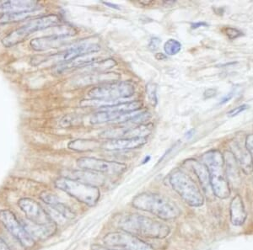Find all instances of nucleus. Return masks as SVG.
Masks as SVG:
<instances>
[{
  "mask_svg": "<svg viewBox=\"0 0 253 250\" xmlns=\"http://www.w3.org/2000/svg\"><path fill=\"white\" fill-rule=\"evenodd\" d=\"M93 250H115V249H107V248L100 247V246H95V247L93 248Z\"/></svg>",
  "mask_w": 253,
  "mask_h": 250,
  "instance_id": "e433bc0d",
  "label": "nucleus"
},
{
  "mask_svg": "<svg viewBox=\"0 0 253 250\" xmlns=\"http://www.w3.org/2000/svg\"><path fill=\"white\" fill-rule=\"evenodd\" d=\"M169 182L173 190L190 207H202L205 203V198L199 186L183 171L180 170H174L170 174Z\"/></svg>",
  "mask_w": 253,
  "mask_h": 250,
  "instance_id": "20e7f679",
  "label": "nucleus"
},
{
  "mask_svg": "<svg viewBox=\"0 0 253 250\" xmlns=\"http://www.w3.org/2000/svg\"><path fill=\"white\" fill-rule=\"evenodd\" d=\"M38 1H6L0 4V14L2 15L16 13H33L42 9Z\"/></svg>",
  "mask_w": 253,
  "mask_h": 250,
  "instance_id": "dca6fc26",
  "label": "nucleus"
},
{
  "mask_svg": "<svg viewBox=\"0 0 253 250\" xmlns=\"http://www.w3.org/2000/svg\"><path fill=\"white\" fill-rule=\"evenodd\" d=\"M22 225L26 232L32 236L33 239H44L52 236L56 230V226H43V225L35 224L30 221H22Z\"/></svg>",
  "mask_w": 253,
  "mask_h": 250,
  "instance_id": "4be33fe9",
  "label": "nucleus"
},
{
  "mask_svg": "<svg viewBox=\"0 0 253 250\" xmlns=\"http://www.w3.org/2000/svg\"><path fill=\"white\" fill-rule=\"evenodd\" d=\"M0 250H10L2 239H0Z\"/></svg>",
  "mask_w": 253,
  "mask_h": 250,
  "instance_id": "c9c22d12",
  "label": "nucleus"
},
{
  "mask_svg": "<svg viewBox=\"0 0 253 250\" xmlns=\"http://www.w3.org/2000/svg\"><path fill=\"white\" fill-rule=\"evenodd\" d=\"M152 131L150 126H138L134 127H125V128H116L105 131L101 133L102 138L108 139H118V138H145Z\"/></svg>",
  "mask_w": 253,
  "mask_h": 250,
  "instance_id": "4468645a",
  "label": "nucleus"
},
{
  "mask_svg": "<svg viewBox=\"0 0 253 250\" xmlns=\"http://www.w3.org/2000/svg\"><path fill=\"white\" fill-rule=\"evenodd\" d=\"M132 204L138 210L147 212L165 221L177 218L181 214L179 207L172 201L156 193H141L133 198Z\"/></svg>",
  "mask_w": 253,
  "mask_h": 250,
  "instance_id": "7ed1b4c3",
  "label": "nucleus"
},
{
  "mask_svg": "<svg viewBox=\"0 0 253 250\" xmlns=\"http://www.w3.org/2000/svg\"><path fill=\"white\" fill-rule=\"evenodd\" d=\"M230 221L234 226H242L244 224L248 213L245 209L242 197L237 195L230 202Z\"/></svg>",
  "mask_w": 253,
  "mask_h": 250,
  "instance_id": "aec40b11",
  "label": "nucleus"
},
{
  "mask_svg": "<svg viewBox=\"0 0 253 250\" xmlns=\"http://www.w3.org/2000/svg\"><path fill=\"white\" fill-rule=\"evenodd\" d=\"M118 226L124 232L148 239H165L170 232L167 224L137 213L123 216L118 221Z\"/></svg>",
  "mask_w": 253,
  "mask_h": 250,
  "instance_id": "f257e3e1",
  "label": "nucleus"
},
{
  "mask_svg": "<svg viewBox=\"0 0 253 250\" xmlns=\"http://www.w3.org/2000/svg\"><path fill=\"white\" fill-rule=\"evenodd\" d=\"M233 156L246 175H251L253 172V158L252 152L247 146H243L238 143H234L231 146Z\"/></svg>",
  "mask_w": 253,
  "mask_h": 250,
  "instance_id": "f3484780",
  "label": "nucleus"
},
{
  "mask_svg": "<svg viewBox=\"0 0 253 250\" xmlns=\"http://www.w3.org/2000/svg\"><path fill=\"white\" fill-rule=\"evenodd\" d=\"M117 65V62L114 59H107V60L99 61L95 62L93 64H89L85 67V69L89 72H104L107 69H112Z\"/></svg>",
  "mask_w": 253,
  "mask_h": 250,
  "instance_id": "393cba45",
  "label": "nucleus"
},
{
  "mask_svg": "<svg viewBox=\"0 0 253 250\" xmlns=\"http://www.w3.org/2000/svg\"><path fill=\"white\" fill-rule=\"evenodd\" d=\"M0 222L24 247L31 248L34 245L33 238L26 232L22 223L18 221L16 216L10 211H0Z\"/></svg>",
  "mask_w": 253,
  "mask_h": 250,
  "instance_id": "9b49d317",
  "label": "nucleus"
},
{
  "mask_svg": "<svg viewBox=\"0 0 253 250\" xmlns=\"http://www.w3.org/2000/svg\"><path fill=\"white\" fill-rule=\"evenodd\" d=\"M60 22L61 18L56 15H44L34 19L26 23L25 26H21L19 29L12 32L5 38H3V46L6 47L15 46L22 42L32 33L47 29L50 27H55L59 25Z\"/></svg>",
  "mask_w": 253,
  "mask_h": 250,
  "instance_id": "423d86ee",
  "label": "nucleus"
},
{
  "mask_svg": "<svg viewBox=\"0 0 253 250\" xmlns=\"http://www.w3.org/2000/svg\"><path fill=\"white\" fill-rule=\"evenodd\" d=\"M101 50V46L93 40L87 39L81 40L78 43L74 44L68 49L62 51L58 54L47 55L44 57H37L32 59V64L34 65L52 62V64L63 63L67 64L75 58H80L81 56L86 54H92L99 52Z\"/></svg>",
  "mask_w": 253,
  "mask_h": 250,
  "instance_id": "0eeeda50",
  "label": "nucleus"
},
{
  "mask_svg": "<svg viewBox=\"0 0 253 250\" xmlns=\"http://www.w3.org/2000/svg\"><path fill=\"white\" fill-rule=\"evenodd\" d=\"M120 76L115 72H93L89 74H84L80 77L78 80L75 81L78 86H85L95 83H112L118 80Z\"/></svg>",
  "mask_w": 253,
  "mask_h": 250,
  "instance_id": "a211bd4d",
  "label": "nucleus"
},
{
  "mask_svg": "<svg viewBox=\"0 0 253 250\" xmlns=\"http://www.w3.org/2000/svg\"><path fill=\"white\" fill-rule=\"evenodd\" d=\"M147 97L149 99L150 103L156 107L158 103L157 99V85L156 83H149L146 86Z\"/></svg>",
  "mask_w": 253,
  "mask_h": 250,
  "instance_id": "cd10ccee",
  "label": "nucleus"
},
{
  "mask_svg": "<svg viewBox=\"0 0 253 250\" xmlns=\"http://www.w3.org/2000/svg\"><path fill=\"white\" fill-rule=\"evenodd\" d=\"M207 94L209 95L207 96L208 98H211V97H213L215 95L216 91L213 89H208L207 91L205 93V95H207Z\"/></svg>",
  "mask_w": 253,
  "mask_h": 250,
  "instance_id": "f704fd0d",
  "label": "nucleus"
},
{
  "mask_svg": "<svg viewBox=\"0 0 253 250\" xmlns=\"http://www.w3.org/2000/svg\"><path fill=\"white\" fill-rule=\"evenodd\" d=\"M76 34V31L72 26H61L58 32L42 37L35 38L31 41V46L35 51H46L51 48H56L63 43V40Z\"/></svg>",
  "mask_w": 253,
  "mask_h": 250,
  "instance_id": "f8f14e48",
  "label": "nucleus"
},
{
  "mask_svg": "<svg viewBox=\"0 0 253 250\" xmlns=\"http://www.w3.org/2000/svg\"><path fill=\"white\" fill-rule=\"evenodd\" d=\"M202 159L207 168L213 194L219 199L228 198L230 196V188L223 154L219 150H210L204 154Z\"/></svg>",
  "mask_w": 253,
  "mask_h": 250,
  "instance_id": "f03ea898",
  "label": "nucleus"
},
{
  "mask_svg": "<svg viewBox=\"0 0 253 250\" xmlns=\"http://www.w3.org/2000/svg\"><path fill=\"white\" fill-rule=\"evenodd\" d=\"M67 178L72 179L77 181L82 182L84 184L93 185V186L97 187V185H101L105 182V178L103 176L98 175L96 173L88 171V170H75L73 172L69 173L67 176H64Z\"/></svg>",
  "mask_w": 253,
  "mask_h": 250,
  "instance_id": "412c9836",
  "label": "nucleus"
},
{
  "mask_svg": "<svg viewBox=\"0 0 253 250\" xmlns=\"http://www.w3.org/2000/svg\"><path fill=\"white\" fill-rule=\"evenodd\" d=\"M77 165L82 170L107 176H121L126 170V164L95 158H79Z\"/></svg>",
  "mask_w": 253,
  "mask_h": 250,
  "instance_id": "9d476101",
  "label": "nucleus"
},
{
  "mask_svg": "<svg viewBox=\"0 0 253 250\" xmlns=\"http://www.w3.org/2000/svg\"><path fill=\"white\" fill-rule=\"evenodd\" d=\"M104 243L120 250H153V248L138 237L126 232L110 233L104 237Z\"/></svg>",
  "mask_w": 253,
  "mask_h": 250,
  "instance_id": "1a4fd4ad",
  "label": "nucleus"
},
{
  "mask_svg": "<svg viewBox=\"0 0 253 250\" xmlns=\"http://www.w3.org/2000/svg\"><path fill=\"white\" fill-rule=\"evenodd\" d=\"M55 186L83 204L93 207L101 197L98 187L84 184L67 177H60L55 181Z\"/></svg>",
  "mask_w": 253,
  "mask_h": 250,
  "instance_id": "39448f33",
  "label": "nucleus"
},
{
  "mask_svg": "<svg viewBox=\"0 0 253 250\" xmlns=\"http://www.w3.org/2000/svg\"><path fill=\"white\" fill-rule=\"evenodd\" d=\"M234 94H235V93L232 91V92H230V94H228L226 96H224V98L222 99L220 102H219V105H224V104L229 102L231 99L233 98Z\"/></svg>",
  "mask_w": 253,
  "mask_h": 250,
  "instance_id": "473e14b6",
  "label": "nucleus"
},
{
  "mask_svg": "<svg viewBox=\"0 0 253 250\" xmlns=\"http://www.w3.org/2000/svg\"><path fill=\"white\" fill-rule=\"evenodd\" d=\"M32 13H16V14H7L0 17V24H9L19 22L26 20L32 16Z\"/></svg>",
  "mask_w": 253,
  "mask_h": 250,
  "instance_id": "a878e982",
  "label": "nucleus"
},
{
  "mask_svg": "<svg viewBox=\"0 0 253 250\" xmlns=\"http://www.w3.org/2000/svg\"><path fill=\"white\" fill-rule=\"evenodd\" d=\"M208 24L205 22H197L192 24V29H198L200 26H207Z\"/></svg>",
  "mask_w": 253,
  "mask_h": 250,
  "instance_id": "72a5a7b5",
  "label": "nucleus"
},
{
  "mask_svg": "<svg viewBox=\"0 0 253 250\" xmlns=\"http://www.w3.org/2000/svg\"><path fill=\"white\" fill-rule=\"evenodd\" d=\"M161 44V40L159 38L153 37L150 40V44H149V47L151 50L158 49L159 46Z\"/></svg>",
  "mask_w": 253,
  "mask_h": 250,
  "instance_id": "7c9ffc66",
  "label": "nucleus"
},
{
  "mask_svg": "<svg viewBox=\"0 0 253 250\" xmlns=\"http://www.w3.org/2000/svg\"><path fill=\"white\" fill-rule=\"evenodd\" d=\"M135 92L133 83L128 81L103 83L95 87L88 92L91 100L118 101L119 99L131 97Z\"/></svg>",
  "mask_w": 253,
  "mask_h": 250,
  "instance_id": "6e6552de",
  "label": "nucleus"
},
{
  "mask_svg": "<svg viewBox=\"0 0 253 250\" xmlns=\"http://www.w3.org/2000/svg\"><path fill=\"white\" fill-rule=\"evenodd\" d=\"M19 207L22 210L28 221L35 224L52 226L55 225L52 217L44 210L39 203L32 199L24 198L19 201Z\"/></svg>",
  "mask_w": 253,
  "mask_h": 250,
  "instance_id": "ddd939ff",
  "label": "nucleus"
},
{
  "mask_svg": "<svg viewBox=\"0 0 253 250\" xmlns=\"http://www.w3.org/2000/svg\"><path fill=\"white\" fill-rule=\"evenodd\" d=\"M249 107H248V105H242V106H240V107H236L235 109H231L230 111L227 113V115L229 117H233V116H236V115H239L240 113L243 112L245 111L246 109H248Z\"/></svg>",
  "mask_w": 253,
  "mask_h": 250,
  "instance_id": "c756f323",
  "label": "nucleus"
},
{
  "mask_svg": "<svg viewBox=\"0 0 253 250\" xmlns=\"http://www.w3.org/2000/svg\"><path fill=\"white\" fill-rule=\"evenodd\" d=\"M247 147H248L251 152H253V135L248 137L247 139Z\"/></svg>",
  "mask_w": 253,
  "mask_h": 250,
  "instance_id": "2f4dec72",
  "label": "nucleus"
},
{
  "mask_svg": "<svg viewBox=\"0 0 253 250\" xmlns=\"http://www.w3.org/2000/svg\"><path fill=\"white\" fill-rule=\"evenodd\" d=\"M147 143L146 138H118L112 139L101 145L107 151H126L141 147Z\"/></svg>",
  "mask_w": 253,
  "mask_h": 250,
  "instance_id": "2eb2a0df",
  "label": "nucleus"
},
{
  "mask_svg": "<svg viewBox=\"0 0 253 250\" xmlns=\"http://www.w3.org/2000/svg\"><path fill=\"white\" fill-rule=\"evenodd\" d=\"M164 49L167 55L174 56L181 51V44L178 40L170 39L165 43Z\"/></svg>",
  "mask_w": 253,
  "mask_h": 250,
  "instance_id": "bb28decb",
  "label": "nucleus"
},
{
  "mask_svg": "<svg viewBox=\"0 0 253 250\" xmlns=\"http://www.w3.org/2000/svg\"><path fill=\"white\" fill-rule=\"evenodd\" d=\"M193 172L195 173L196 176H198L199 181L201 182L204 188H208L210 189V176L208 172L207 168L204 164H200L199 162L195 160H191L189 161Z\"/></svg>",
  "mask_w": 253,
  "mask_h": 250,
  "instance_id": "b1692460",
  "label": "nucleus"
},
{
  "mask_svg": "<svg viewBox=\"0 0 253 250\" xmlns=\"http://www.w3.org/2000/svg\"><path fill=\"white\" fill-rule=\"evenodd\" d=\"M193 134H194V130H191V131H189V132L187 133L186 138H187V139H190V138H193Z\"/></svg>",
  "mask_w": 253,
  "mask_h": 250,
  "instance_id": "58836bf2",
  "label": "nucleus"
},
{
  "mask_svg": "<svg viewBox=\"0 0 253 250\" xmlns=\"http://www.w3.org/2000/svg\"><path fill=\"white\" fill-rule=\"evenodd\" d=\"M69 149L75 152H88L100 147V144L96 141L89 139H76L70 142L68 145Z\"/></svg>",
  "mask_w": 253,
  "mask_h": 250,
  "instance_id": "5701e85b",
  "label": "nucleus"
},
{
  "mask_svg": "<svg viewBox=\"0 0 253 250\" xmlns=\"http://www.w3.org/2000/svg\"><path fill=\"white\" fill-rule=\"evenodd\" d=\"M224 32L230 40H235L236 38L241 37L242 36H243V33L240 30L232 28V27H226L224 29Z\"/></svg>",
  "mask_w": 253,
  "mask_h": 250,
  "instance_id": "c85d7f7f",
  "label": "nucleus"
},
{
  "mask_svg": "<svg viewBox=\"0 0 253 250\" xmlns=\"http://www.w3.org/2000/svg\"><path fill=\"white\" fill-rule=\"evenodd\" d=\"M41 199L64 218L73 219L75 217V213L71 210V208H69L67 205L61 202L58 196L50 192L42 193Z\"/></svg>",
  "mask_w": 253,
  "mask_h": 250,
  "instance_id": "6ab92c4d",
  "label": "nucleus"
},
{
  "mask_svg": "<svg viewBox=\"0 0 253 250\" xmlns=\"http://www.w3.org/2000/svg\"><path fill=\"white\" fill-rule=\"evenodd\" d=\"M104 4H106V5L109 6V7H111V8H112V9H120L121 8H119V6L117 5V4H112V3H103Z\"/></svg>",
  "mask_w": 253,
  "mask_h": 250,
  "instance_id": "4c0bfd02",
  "label": "nucleus"
}]
</instances>
